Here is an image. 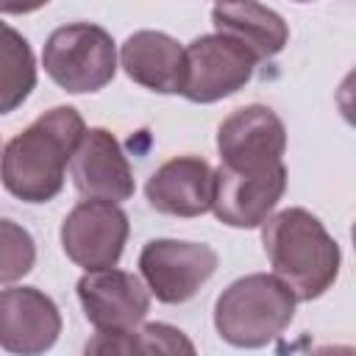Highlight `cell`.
<instances>
[{"label":"cell","mask_w":356,"mask_h":356,"mask_svg":"<svg viewBox=\"0 0 356 356\" xmlns=\"http://www.w3.org/2000/svg\"><path fill=\"white\" fill-rule=\"evenodd\" d=\"M284 189H286L284 161L259 172H236L220 164V170H214L211 209L217 220L231 228H259L278 206Z\"/></svg>","instance_id":"cell-9"},{"label":"cell","mask_w":356,"mask_h":356,"mask_svg":"<svg viewBox=\"0 0 356 356\" xmlns=\"http://www.w3.org/2000/svg\"><path fill=\"white\" fill-rule=\"evenodd\" d=\"M61 334V314L53 298L36 286L0 292V348L22 356L44 353Z\"/></svg>","instance_id":"cell-12"},{"label":"cell","mask_w":356,"mask_h":356,"mask_svg":"<svg viewBox=\"0 0 356 356\" xmlns=\"http://www.w3.org/2000/svg\"><path fill=\"white\" fill-rule=\"evenodd\" d=\"M220 3H222V0H220Z\"/></svg>","instance_id":"cell-21"},{"label":"cell","mask_w":356,"mask_h":356,"mask_svg":"<svg viewBox=\"0 0 356 356\" xmlns=\"http://www.w3.org/2000/svg\"><path fill=\"white\" fill-rule=\"evenodd\" d=\"M259 58L225 33L197 36L184 50L181 95L192 103H214L239 92L256 70Z\"/></svg>","instance_id":"cell-5"},{"label":"cell","mask_w":356,"mask_h":356,"mask_svg":"<svg viewBox=\"0 0 356 356\" xmlns=\"http://www.w3.org/2000/svg\"><path fill=\"white\" fill-rule=\"evenodd\" d=\"M70 175L81 197L122 203L134 195V172L120 142L106 128H89L70 156Z\"/></svg>","instance_id":"cell-10"},{"label":"cell","mask_w":356,"mask_h":356,"mask_svg":"<svg viewBox=\"0 0 356 356\" xmlns=\"http://www.w3.org/2000/svg\"><path fill=\"white\" fill-rule=\"evenodd\" d=\"M300 3H306V0H300Z\"/></svg>","instance_id":"cell-20"},{"label":"cell","mask_w":356,"mask_h":356,"mask_svg":"<svg viewBox=\"0 0 356 356\" xmlns=\"http://www.w3.org/2000/svg\"><path fill=\"white\" fill-rule=\"evenodd\" d=\"M295 303L298 298L281 278L253 273L234 281L217 298L214 325L236 348H261L292 323Z\"/></svg>","instance_id":"cell-3"},{"label":"cell","mask_w":356,"mask_h":356,"mask_svg":"<svg viewBox=\"0 0 356 356\" xmlns=\"http://www.w3.org/2000/svg\"><path fill=\"white\" fill-rule=\"evenodd\" d=\"M86 353H195V345L172 325L139 323L128 331H97Z\"/></svg>","instance_id":"cell-17"},{"label":"cell","mask_w":356,"mask_h":356,"mask_svg":"<svg viewBox=\"0 0 356 356\" xmlns=\"http://www.w3.org/2000/svg\"><path fill=\"white\" fill-rule=\"evenodd\" d=\"M128 214L117 203L83 200L61 222L64 253L83 270L114 267L125 250Z\"/></svg>","instance_id":"cell-8"},{"label":"cell","mask_w":356,"mask_h":356,"mask_svg":"<svg viewBox=\"0 0 356 356\" xmlns=\"http://www.w3.org/2000/svg\"><path fill=\"white\" fill-rule=\"evenodd\" d=\"M47 3L50 0H0V11L3 14H31Z\"/></svg>","instance_id":"cell-19"},{"label":"cell","mask_w":356,"mask_h":356,"mask_svg":"<svg viewBox=\"0 0 356 356\" xmlns=\"http://www.w3.org/2000/svg\"><path fill=\"white\" fill-rule=\"evenodd\" d=\"M217 33L245 44L259 61L278 56L289 42V28L281 14L256 0H222L211 11Z\"/></svg>","instance_id":"cell-15"},{"label":"cell","mask_w":356,"mask_h":356,"mask_svg":"<svg viewBox=\"0 0 356 356\" xmlns=\"http://www.w3.org/2000/svg\"><path fill=\"white\" fill-rule=\"evenodd\" d=\"M217 150L222 167L236 172H259L284 161L286 131L267 106H245L228 114L217 128Z\"/></svg>","instance_id":"cell-7"},{"label":"cell","mask_w":356,"mask_h":356,"mask_svg":"<svg viewBox=\"0 0 356 356\" xmlns=\"http://www.w3.org/2000/svg\"><path fill=\"white\" fill-rule=\"evenodd\" d=\"M125 75L159 95H181L184 86V47L161 31H136L120 50Z\"/></svg>","instance_id":"cell-14"},{"label":"cell","mask_w":356,"mask_h":356,"mask_svg":"<svg viewBox=\"0 0 356 356\" xmlns=\"http://www.w3.org/2000/svg\"><path fill=\"white\" fill-rule=\"evenodd\" d=\"M264 253L298 300L320 298L339 273V245L306 209L292 206L261 222Z\"/></svg>","instance_id":"cell-2"},{"label":"cell","mask_w":356,"mask_h":356,"mask_svg":"<svg viewBox=\"0 0 356 356\" xmlns=\"http://www.w3.org/2000/svg\"><path fill=\"white\" fill-rule=\"evenodd\" d=\"M36 261L33 236L14 220L0 217V284L19 281Z\"/></svg>","instance_id":"cell-18"},{"label":"cell","mask_w":356,"mask_h":356,"mask_svg":"<svg viewBox=\"0 0 356 356\" xmlns=\"http://www.w3.org/2000/svg\"><path fill=\"white\" fill-rule=\"evenodd\" d=\"M150 206L172 217H200L211 209L214 170L206 159L178 156L164 161L145 186Z\"/></svg>","instance_id":"cell-13"},{"label":"cell","mask_w":356,"mask_h":356,"mask_svg":"<svg viewBox=\"0 0 356 356\" xmlns=\"http://www.w3.org/2000/svg\"><path fill=\"white\" fill-rule=\"evenodd\" d=\"M78 298L86 320L97 331H128L150 312L147 286L125 270H86L78 281Z\"/></svg>","instance_id":"cell-11"},{"label":"cell","mask_w":356,"mask_h":356,"mask_svg":"<svg viewBox=\"0 0 356 356\" xmlns=\"http://www.w3.org/2000/svg\"><path fill=\"white\" fill-rule=\"evenodd\" d=\"M139 270L161 303H186L214 275L217 253L203 242L150 239L139 253Z\"/></svg>","instance_id":"cell-6"},{"label":"cell","mask_w":356,"mask_h":356,"mask_svg":"<svg viewBox=\"0 0 356 356\" xmlns=\"http://www.w3.org/2000/svg\"><path fill=\"white\" fill-rule=\"evenodd\" d=\"M44 72L67 92L83 95L111 83L117 72L114 39L95 22H72L56 28L42 50Z\"/></svg>","instance_id":"cell-4"},{"label":"cell","mask_w":356,"mask_h":356,"mask_svg":"<svg viewBox=\"0 0 356 356\" xmlns=\"http://www.w3.org/2000/svg\"><path fill=\"white\" fill-rule=\"evenodd\" d=\"M83 117L72 106H56L17 134L0 156L3 186L25 203H47L64 186V170L83 136Z\"/></svg>","instance_id":"cell-1"},{"label":"cell","mask_w":356,"mask_h":356,"mask_svg":"<svg viewBox=\"0 0 356 356\" xmlns=\"http://www.w3.org/2000/svg\"><path fill=\"white\" fill-rule=\"evenodd\" d=\"M33 86L36 61L31 44L19 31L0 22V114L22 106Z\"/></svg>","instance_id":"cell-16"}]
</instances>
